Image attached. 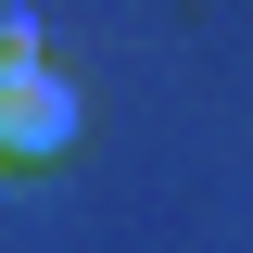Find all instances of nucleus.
Returning a JSON list of instances; mask_svg holds the SVG:
<instances>
[{
  "mask_svg": "<svg viewBox=\"0 0 253 253\" xmlns=\"http://www.w3.org/2000/svg\"><path fill=\"white\" fill-rule=\"evenodd\" d=\"M0 152L13 165H63L76 152V89L51 63H0Z\"/></svg>",
  "mask_w": 253,
  "mask_h": 253,
  "instance_id": "nucleus-1",
  "label": "nucleus"
}]
</instances>
